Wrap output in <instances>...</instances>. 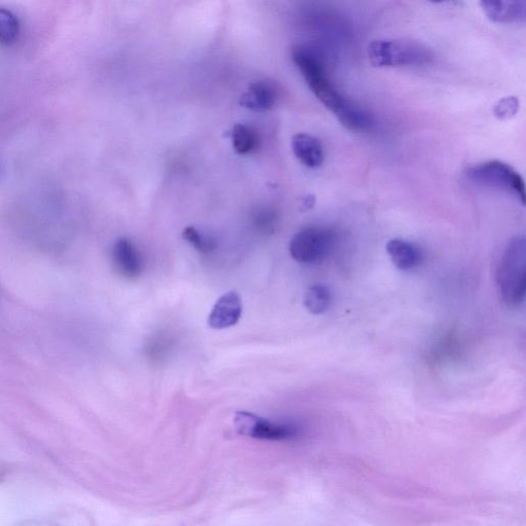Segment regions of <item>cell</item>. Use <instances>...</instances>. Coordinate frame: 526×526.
Listing matches in <instances>:
<instances>
[{
	"label": "cell",
	"instance_id": "5",
	"mask_svg": "<svg viewBox=\"0 0 526 526\" xmlns=\"http://www.w3.org/2000/svg\"><path fill=\"white\" fill-rule=\"evenodd\" d=\"M335 233L329 229L312 227L298 232L290 242V254L303 265H317L332 251Z\"/></svg>",
	"mask_w": 526,
	"mask_h": 526
},
{
	"label": "cell",
	"instance_id": "14",
	"mask_svg": "<svg viewBox=\"0 0 526 526\" xmlns=\"http://www.w3.org/2000/svg\"><path fill=\"white\" fill-rule=\"evenodd\" d=\"M260 139L257 131L246 124H238L233 129V146L240 156H247L256 152Z\"/></svg>",
	"mask_w": 526,
	"mask_h": 526
},
{
	"label": "cell",
	"instance_id": "10",
	"mask_svg": "<svg viewBox=\"0 0 526 526\" xmlns=\"http://www.w3.org/2000/svg\"><path fill=\"white\" fill-rule=\"evenodd\" d=\"M386 248L394 265L401 271L416 269L424 260V251L415 243L393 239L388 242Z\"/></svg>",
	"mask_w": 526,
	"mask_h": 526
},
{
	"label": "cell",
	"instance_id": "12",
	"mask_svg": "<svg viewBox=\"0 0 526 526\" xmlns=\"http://www.w3.org/2000/svg\"><path fill=\"white\" fill-rule=\"evenodd\" d=\"M278 97L279 91L273 83L259 81L250 85L241 98V104L253 111H268L275 106Z\"/></svg>",
	"mask_w": 526,
	"mask_h": 526
},
{
	"label": "cell",
	"instance_id": "3",
	"mask_svg": "<svg viewBox=\"0 0 526 526\" xmlns=\"http://www.w3.org/2000/svg\"><path fill=\"white\" fill-rule=\"evenodd\" d=\"M367 54L370 63L381 68L424 66L433 60V53L427 46L406 39L373 41Z\"/></svg>",
	"mask_w": 526,
	"mask_h": 526
},
{
	"label": "cell",
	"instance_id": "17",
	"mask_svg": "<svg viewBox=\"0 0 526 526\" xmlns=\"http://www.w3.org/2000/svg\"><path fill=\"white\" fill-rule=\"evenodd\" d=\"M518 109V99L516 97H506L495 106L494 114L500 120H508L516 116Z\"/></svg>",
	"mask_w": 526,
	"mask_h": 526
},
{
	"label": "cell",
	"instance_id": "13",
	"mask_svg": "<svg viewBox=\"0 0 526 526\" xmlns=\"http://www.w3.org/2000/svg\"><path fill=\"white\" fill-rule=\"evenodd\" d=\"M332 302L333 297L330 289L321 284L310 287L304 298L306 309L317 316L326 313L331 308Z\"/></svg>",
	"mask_w": 526,
	"mask_h": 526
},
{
	"label": "cell",
	"instance_id": "7",
	"mask_svg": "<svg viewBox=\"0 0 526 526\" xmlns=\"http://www.w3.org/2000/svg\"><path fill=\"white\" fill-rule=\"evenodd\" d=\"M112 261L117 272L128 280L138 279L144 272V259L129 239L122 238L112 249Z\"/></svg>",
	"mask_w": 526,
	"mask_h": 526
},
{
	"label": "cell",
	"instance_id": "4",
	"mask_svg": "<svg viewBox=\"0 0 526 526\" xmlns=\"http://www.w3.org/2000/svg\"><path fill=\"white\" fill-rule=\"evenodd\" d=\"M467 175L475 183L512 195L525 205L524 180L510 165L501 161L485 162L470 168Z\"/></svg>",
	"mask_w": 526,
	"mask_h": 526
},
{
	"label": "cell",
	"instance_id": "6",
	"mask_svg": "<svg viewBox=\"0 0 526 526\" xmlns=\"http://www.w3.org/2000/svg\"><path fill=\"white\" fill-rule=\"evenodd\" d=\"M234 423L240 435L257 440L285 441L302 433V429L293 423L274 422L248 411L237 412Z\"/></svg>",
	"mask_w": 526,
	"mask_h": 526
},
{
	"label": "cell",
	"instance_id": "9",
	"mask_svg": "<svg viewBox=\"0 0 526 526\" xmlns=\"http://www.w3.org/2000/svg\"><path fill=\"white\" fill-rule=\"evenodd\" d=\"M480 6L488 19L495 23H520L526 18V4L523 0H502V2H492L483 0Z\"/></svg>",
	"mask_w": 526,
	"mask_h": 526
},
{
	"label": "cell",
	"instance_id": "1",
	"mask_svg": "<svg viewBox=\"0 0 526 526\" xmlns=\"http://www.w3.org/2000/svg\"><path fill=\"white\" fill-rule=\"evenodd\" d=\"M292 59L315 96L343 123L357 104L338 92L328 78L322 59L307 48L295 49Z\"/></svg>",
	"mask_w": 526,
	"mask_h": 526
},
{
	"label": "cell",
	"instance_id": "18",
	"mask_svg": "<svg viewBox=\"0 0 526 526\" xmlns=\"http://www.w3.org/2000/svg\"><path fill=\"white\" fill-rule=\"evenodd\" d=\"M256 227L263 232L274 231L277 224V216L275 212L262 211L256 215Z\"/></svg>",
	"mask_w": 526,
	"mask_h": 526
},
{
	"label": "cell",
	"instance_id": "11",
	"mask_svg": "<svg viewBox=\"0 0 526 526\" xmlns=\"http://www.w3.org/2000/svg\"><path fill=\"white\" fill-rule=\"evenodd\" d=\"M292 150L297 160L310 169L319 168L324 162V149L316 137L296 134L292 138Z\"/></svg>",
	"mask_w": 526,
	"mask_h": 526
},
{
	"label": "cell",
	"instance_id": "8",
	"mask_svg": "<svg viewBox=\"0 0 526 526\" xmlns=\"http://www.w3.org/2000/svg\"><path fill=\"white\" fill-rule=\"evenodd\" d=\"M243 304L240 295L231 291L222 295L209 315L208 324L216 330L235 326L241 319Z\"/></svg>",
	"mask_w": 526,
	"mask_h": 526
},
{
	"label": "cell",
	"instance_id": "2",
	"mask_svg": "<svg viewBox=\"0 0 526 526\" xmlns=\"http://www.w3.org/2000/svg\"><path fill=\"white\" fill-rule=\"evenodd\" d=\"M526 245L524 237H516L506 248L497 273V283L503 302L518 307L524 302L526 290Z\"/></svg>",
	"mask_w": 526,
	"mask_h": 526
},
{
	"label": "cell",
	"instance_id": "15",
	"mask_svg": "<svg viewBox=\"0 0 526 526\" xmlns=\"http://www.w3.org/2000/svg\"><path fill=\"white\" fill-rule=\"evenodd\" d=\"M20 25L17 17L8 9L0 8V44L11 45L19 35Z\"/></svg>",
	"mask_w": 526,
	"mask_h": 526
},
{
	"label": "cell",
	"instance_id": "16",
	"mask_svg": "<svg viewBox=\"0 0 526 526\" xmlns=\"http://www.w3.org/2000/svg\"><path fill=\"white\" fill-rule=\"evenodd\" d=\"M183 239L189 242L197 251L202 254H210L216 249L215 242L203 234L197 229L189 227L183 231Z\"/></svg>",
	"mask_w": 526,
	"mask_h": 526
}]
</instances>
